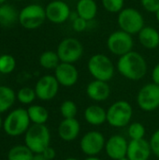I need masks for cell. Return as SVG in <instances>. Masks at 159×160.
Instances as JSON below:
<instances>
[{
	"mask_svg": "<svg viewBox=\"0 0 159 160\" xmlns=\"http://www.w3.org/2000/svg\"><path fill=\"white\" fill-rule=\"evenodd\" d=\"M155 16H156V19H157V21L159 23V9L155 13Z\"/></svg>",
	"mask_w": 159,
	"mask_h": 160,
	"instance_id": "cell-39",
	"label": "cell"
},
{
	"mask_svg": "<svg viewBox=\"0 0 159 160\" xmlns=\"http://www.w3.org/2000/svg\"><path fill=\"white\" fill-rule=\"evenodd\" d=\"M34 153L26 145H16L12 147L7 155L8 160H33Z\"/></svg>",
	"mask_w": 159,
	"mask_h": 160,
	"instance_id": "cell-23",
	"label": "cell"
},
{
	"mask_svg": "<svg viewBox=\"0 0 159 160\" xmlns=\"http://www.w3.org/2000/svg\"><path fill=\"white\" fill-rule=\"evenodd\" d=\"M33 160H48L42 154H35Z\"/></svg>",
	"mask_w": 159,
	"mask_h": 160,
	"instance_id": "cell-37",
	"label": "cell"
},
{
	"mask_svg": "<svg viewBox=\"0 0 159 160\" xmlns=\"http://www.w3.org/2000/svg\"><path fill=\"white\" fill-rule=\"evenodd\" d=\"M24 142L25 145L34 154H41L47 147L50 146V130L45 125L34 124L25 132Z\"/></svg>",
	"mask_w": 159,
	"mask_h": 160,
	"instance_id": "cell-3",
	"label": "cell"
},
{
	"mask_svg": "<svg viewBox=\"0 0 159 160\" xmlns=\"http://www.w3.org/2000/svg\"><path fill=\"white\" fill-rule=\"evenodd\" d=\"M152 154L149 142L145 139L130 141L127 157L129 160H149Z\"/></svg>",
	"mask_w": 159,
	"mask_h": 160,
	"instance_id": "cell-17",
	"label": "cell"
},
{
	"mask_svg": "<svg viewBox=\"0 0 159 160\" xmlns=\"http://www.w3.org/2000/svg\"><path fill=\"white\" fill-rule=\"evenodd\" d=\"M58 135L64 142H73L75 141L81 132L80 122L76 118L63 119L58 126Z\"/></svg>",
	"mask_w": 159,
	"mask_h": 160,
	"instance_id": "cell-18",
	"label": "cell"
},
{
	"mask_svg": "<svg viewBox=\"0 0 159 160\" xmlns=\"http://www.w3.org/2000/svg\"><path fill=\"white\" fill-rule=\"evenodd\" d=\"M46 17L52 23L61 24L69 20L71 10L69 6L62 0H52L45 8Z\"/></svg>",
	"mask_w": 159,
	"mask_h": 160,
	"instance_id": "cell-13",
	"label": "cell"
},
{
	"mask_svg": "<svg viewBox=\"0 0 159 160\" xmlns=\"http://www.w3.org/2000/svg\"><path fill=\"white\" fill-rule=\"evenodd\" d=\"M30 121L36 125H45L49 119V112L43 106L32 105L27 109Z\"/></svg>",
	"mask_w": 159,
	"mask_h": 160,
	"instance_id": "cell-22",
	"label": "cell"
},
{
	"mask_svg": "<svg viewBox=\"0 0 159 160\" xmlns=\"http://www.w3.org/2000/svg\"><path fill=\"white\" fill-rule=\"evenodd\" d=\"M64 160H79L77 159V158H66V159Z\"/></svg>",
	"mask_w": 159,
	"mask_h": 160,
	"instance_id": "cell-40",
	"label": "cell"
},
{
	"mask_svg": "<svg viewBox=\"0 0 159 160\" xmlns=\"http://www.w3.org/2000/svg\"><path fill=\"white\" fill-rule=\"evenodd\" d=\"M146 133L145 127L140 122H134L129 124L127 128V135L130 138V141L142 140L144 139Z\"/></svg>",
	"mask_w": 159,
	"mask_h": 160,
	"instance_id": "cell-27",
	"label": "cell"
},
{
	"mask_svg": "<svg viewBox=\"0 0 159 160\" xmlns=\"http://www.w3.org/2000/svg\"><path fill=\"white\" fill-rule=\"evenodd\" d=\"M5 1H6V0H0V5H2Z\"/></svg>",
	"mask_w": 159,
	"mask_h": 160,
	"instance_id": "cell-42",
	"label": "cell"
},
{
	"mask_svg": "<svg viewBox=\"0 0 159 160\" xmlns=\"http://www.w3.org/2000/svg\"><path fill=\"white\" fill-rule=\"evenodd\" d=\"M84 119L91 126H102L107 122V111L99 105H90L84 111Z\"/></svg>",
	"mask_w": 159,
	"mask_h": 160,
	"instance_id": "cell-20",
	"label": "cell"
},
{
	"mask_svg": "<svg viewBox=\"0 0 159 160\" xmlns=\"http://www.w3.org/2000/svg\"><path fill=\"white\" fill-rule=\"evenodd\" d=\"M41 154H42V155H43L48 160H52L55 158V156H56L55 150H54L53 148H52L51 146L47 147Z\"/></svg>",
	"mask_w": 159,
	"mask_h": 160,
	"instance_id": "cell-35",
	"label": "cell"
},
{
	"mask_svg": "<svg viewBox=\"0 0 159 160\" xmlns=\"http://www.w3.org/2000/svg\"><path fill=\"white\" fill-rule=\"evenodd\" d=\"M56 52L61 62L74 64L82 57L84 48L79 39L75 38H66L58 44Z\"/></svg>",
	"mask_w": 159,
	"mask_h": 160,
	"instance_id": "cell-7",
	"label": "cell"
},
{
	"mask_svg": "<svg viewBox=\"0 0 159 160\" xmlns=\"http://www.w3.org/2000/svg\"><path fill=\"white\" fill-rule=\"evenodd\" d=\"M149 143L151 146L152 154L159 158V128L153 133L149 141Z\"/></svg>",
	"mask_w": 159,
	"mask_h": 160,
	"instance_id": "cell-33",
	"label": "cell"
},
{
	"mask_svg": "<svg viewBox=\"0 0 159 160\" xmlns=\"http://www.w3.org/2000/svg\"><path fill=\"white\" fill-rule=\"evenodd\" d=\"M61 63L60 58L56 52L46 51L39 56V64L46 69H55Z\"/></svg>",
	"mask_w": 159,
	"mask_h": 160,
	"instance_id": "cell-24",
	"label": "cell"
},
{
	"mask_svg": "<svg viewBox=\"0 0 159 160\" xmlns=\"http://www.w3.org/2000/svg\"><path fill=\"white\" fill-rule=\"evenodd\" d=\"M117 23L121 30L130 34L138 35L145 26L143 15L134 8H125L117 16Z\"/></svg>",
	"mask_w": 159,
	"mask_h": 160,
	"instance_id": "cell-5",
	"label": "cell"
},
{
	"mask_svg": "<svg viewBox=\"0 0 159 160\" xmlns=\"http://www.w3.org/2000/svg\"><path fill=\"white\" fill-rule=\"evenodd\" d=\"M133 115L131 104L126 100H118L112 103L107 110V123L115 128H122L130 123Z\"/></svg>",
	"mask_w": 159,
	"mask_h": 160,
	"instance_id": "cell-4",
	"label": "cell"
},
{
	"mask_svg": "<svg viewBox=\"0 0 159 160\" xmlns=\"http://www.w3.org/2000/svg\"><path fill=\"white\" fill-rule=\"evenodd\" d=\"M106 45L111 53L120 57L133 51L134 39L132 35L119 29L109 35Z\"/></svg>",
	"mask_w": 159,
	"mask_h": 160,
	"instance_id": "cell-6",
	"label": "cell"
},
{
	"mask_svg": "<svg viewBox=\"0 0 159 160\" xmlns=\"http://www.w3.org/2000/svg\"><path fill=\"white\" fill-rule=\"evenodd\" d=\"M30 122L27 110L16 109L7 116L4 129L9 136H19L28 130Z\"/></svg>",
	"mask_w": 159,
	"mask_h": 160,
	"instance_id": "cell-8",
	"label": "cell"
},
{
	"mask_svg": "<svg viewBox=\"0 0 159 160\" xmlns=\"http://www.w3.org/2000/svg\"><path fill=\"white\" fill-rule=\"evenodd\" d=\"M16 1H22V0H16Z\"/></svg>",
	"mask_w": 159,
	"mask_h": 160,
	"instance_id": "cell-44",
	"label": "cell"
},
{
	"mask_svg": "<svg viewBox=\"0 0 159 160\" xmlns=\"http://www.w3.org/2000/svg\"><path fill=\"white\" fill-rule=\"evenodd\" d=\"M97 10V4L95 0H79L76 4V12L78 16L87 22H91L96 18Z\"/></svg>",
	"mask_w": 159,
	"mask_h": 160,
	"instance_id": "cell-21",
	"label": "cell"
},
{
	"mask_svg": "<svg viewBox=\"0 0 159 160\" xmlns=\"http://www.w3.org/2000/svg\"><path fill=\"white\" fill-rule=\"evenodd\" d=\"M106 139L104 135L96 130L86 132L80 141L81 151L88 157H97L105 149Z\"/></svg>",
	"mask_w": 159,
	"mask_h": 160,
	"instance_id": "cell-11",
	"label": "cell"
},
{
	"mask_svg": "<svg viewBox=\"0 0 159 160\" xmlns=\"http://www.w3.org/2000/svg\"><path fill=\"white\" fill-rule=\"evenodd\" d=\"M116 68L124 78L129 81H140L146 75L148 66L140 52L131 51L118 58Z\"/></svg>",
	"mask_w": 159,
	"mask_h": 160,
	"instance_id": "cell-1",
	"label": "cell"
},
{
	"mask_svg": "<svg viewBox=\"0 0 159 160\" xmlns=\"http://www.w3.org/2000/svg\"><path fill=\"white\" fill-rule=\"evenodd\" d=\"M143 8L151 13H156L159 9V0H141Z\"/></svg>",
	"mask_w": 159,
	"mask_h": 160,
	"instance_id": "cell-34",
	"label": "cell"
},
{
	"mask_svg": "<svg viewBox=\"0 0 159 160\" xmlns=\"http://www.w3.org/2000/svg\"><path fill=\"white\" fill-rule=\"evenodd\" d=\"M137 104L143 112H154L159 108V85L150 82L143 85L137 95Z\"/></svg>",
	"mask_w": 159,
	"mask_h": 160,
	"instance_id": "cell-10",
	"label": "cell"
},
{
	"mask_svg": "<svg viewBox=\"0 0 159 160\" xmlns=\"http://www.w3.org/2000/svg\"><path fill=\"white\" fill-rule=\"evenodd\" d=\"M139 42L148 50L157 49L159 46V32L153 26H144L138 34Z\"/></svg>",
	"mask_w": 159,
	"mask_h": 160,
	"instance_id": "cell-19",
	"label": "cell"
},
{
	"mask_svg": "<svg viewBox=\"0 0 159 160\" xmlns=\"http://www.w3.org/2000/svg\"><path fill=\"white\" fill-rule=\"evenodd\" d=\"M16 62L13 56L9 54H3L0 56V73L8 74L15 68Z\"/></svg>",
	"mask_w": 159,
	"mask_h": 160,
	"instance_id": "cell-29",
	"label": "cell"
},
{
	"mask_svg": "<svg viewBox=\"0 0 159 160\" xmlns=\"http://www.w3.org/2000/svg\"><path fill=\"white\" fill-rule=\"evenodd\" d=\"M72 22V29L77 33H82L85 31L88 27V22L81 17H76L74 20L71 21Z\"/></svg>",
	"mask_w": 159,
	"mask_h": 160,
	"instance_id": "cell-32",
	"label": "cell"
},
{
	"mask_svg": "<svg viewBox=\"0 0 159 160\" xmlns=\"http://www.w3.org/2000/svg\"><path fill=\"white\" fill-rule=\"evenodd\" d=\"M60 112L64 119L76 118L78 113V107L72 100H65L60 106Z\"/></svg>",
	"mask_w": 159,
	"mask_h": 160,
	"instance_id": "cell-28",
	"label": "cell"
},
{
	"mask_svg": "<svg viewBox=\"0 0 159 160\" xmlns=\"http://www.w3.org/2000/svg\"><path fill=\"white\" fill-rule=\"evenodd\" d=\"M119 160H129L128 158H127V157H125V158H121V159Z\"/></svg>",
	"mask_w": 159,
	"mask_h": 160,
	"instance_id": "cell-41",
	"label": "cell"
},
{
	"mask_svg": "<svg viewBox=\"0 0 159 160\" xmlns=\"http://www.w3.org/2000/svg\"><path fill=\"white\" fill-rule=\"evenodd\" d=\"M87 97L96 102H103L111 96V87L108 82L94 80L86 86Z\"/></svg>",
	"mask_w": 159,
	"mask_h": 160,
	"instance_id": "cell-16",
	"label": "cell"
},
{
	"mask_svg": "<svg viewBox=\"0 0 159 160\" xmlns=\"http://www.w3.org/2000/svg\"><path fill=\"white\" fill-rule=\"evenodd\" d=\"M103 8L110 13H119L125 8V0H101Z\"/></svg>",
	"mask_w": 159,
	"mask_h": 160,
	"instance_id": "cell-30",
	"label": "cell"
},
{
	"mask_svg": "<svg viewBox=\"0 0 159 160\" xmlns=\"http://www.w3.org/2000/svg\"><path fill=\"white\" fill-rule=\"evenodd\" d=\"M84 160H101L100 158H98L97 157H88L87 158H85Z\"/></svg>",
	"mask_w": 159,
	"mask_h": 160,
	"instance_id": "cell-38",
	"label": "cell"
},
{
	"mask_svg": "<svg viewBox=\"0 0 159 160\" xmlns=\"http://www.w3.org/2000/svg\"><path fill=\"white\" fill-rule=\"evenodd\" d=\"M15 101L14 91L7 86H0V113L7 111Z\"/></svg>",
	"mask_w": 159,
	"mask_h": 160,
	"instance_id": "cell-25",
	"label": "cell"
},
{
	"mask_svg": "<svg viewBox=\"0 0 159 160\" xmlns=\"http://www.w3.org/2000/svg\"><path fill=\"white\" fill-rule=\"evenodd\" d=\"M1 126H2V119H1V117H0V128H1Z\"/></svg>",
	"mask_w": 159,
	"mask_h": 160,
	"instance_id": "cell-43",
	"label": "cell"
},
{
	"mask_svg": "<svg viewBox=\"0 0 159 160\" xmlns=\"http://www.w3.org/2000/svg\"><path fill=\"white\" fill-rule=\"evenodd\" d=\"M18 13L16 9L10 5H1L0 6V23L5 26H8L15 22Z\"/></svg>",
	"mask_w": 159,
	"mask_h": 160,
	"instance_id": "cell-26",
	"label": "cell"
},
{
	"mask_svg": "<svg viewBox=\"0 0 159 160\" xmlns=\"http://www.w3.org/2000/svg\"><path fill=\"white\" fill-rule=\"evenodd\" d=\"M17 98L21 103L30 104L35 100V98H37V95H36L35 89H32L30 87H23L19 90Z\"/></svg>",
	"mask_w": 159,
	"mask_h": 160,
	"instance_id": "cell-31",
	"label": "cell"
},
{
	"mask_svg": "<svg viewBox=\"0 0 159 160\" xmlns=\"http://www.w3.org/2000/svg\"><path fill=\"white\" fill-rule=\"evenodd\" d=\"M54 77L64 87L74 86L79 80V71L74 64L61 62L54 69Z\"/></svg>",
	"mask_w": 159,
	"mask_h": 160,
	"instance_id": "cell-15",
	"label": "cell"
},
{
	"mask_svg": "<svg viewBox=\"0 0 159 160\" xmlns=\"http://www.w3.org/2000/svg\"><path fill=\"white\" fill-rule=\"evenodd\" d=\"M87 69L94 80L109 82L115 72V67L112 59L103 53H96L92 55L87 63Z\"/></svg>",
	"mask_w": 159,
	"mask_h": 160,
	"instance_id": "cell-2",
	"label": "cell"
},
{
	"mask_svg": "<svg viewBox=\"0 0 159 160\" xmlns=\"http://www.w3.org/2000/svg\"><path fill=\"white\" fill-rule=\"evenodd\" d=\"M152 80L154 83L159 85V63L154 67L152 70Z\"/></svg>",
	"mask_w": 159,
	"mask_h": 160,
	"instance_id": "cell-36",
	"label": "cell"
},
{
	"mask_svg": "<svg viewBox=\"0 0 159 160\" xmlns=\"http://www.w3.org/2000/svg\"><path fill=\"white\" fill-rule=\"evenodd\" d=\"M47 19L45 8L37 4H32L23 8L19 14V21L25 29L38 28Z\"/></svg>",
	"mask_w": 159,
	"mask_h": 160,
	"instance_id": "cell-9",
	"label": "cell"
},
{
	"mask_svg": "<svg viewBox=\"0 0 159 160\" xmlns=\"http://www.w3.org/2000/svg\"><path fill=\"white\" fill-rule=\"evenodd\" d=\"M127 148L128 142L122 135H112L106 141L105 151L111 159L119 160L127 157Z\"/></svg>",
	"mask_w": 159,
	"mask_h": 160,
	"instance_id": "cell-14",
	"label": "cell"
},
{
	"mask_svg": "<svg viewBox=\"0 0 159 160\" xmlns=\"http://www.w3.org/2000/svg\"><path fill=\"white\" fill-rule=\"evenodd\" d=\"M59 82L52 75H45L41 77L35 87L37 98L40 100L48 101L54 98L59 91Z\"/></svg>",
	"mask_w": 159,
	"mask_h": 160,
	"instance_id": "cell-12",
	"label": "cell"
}]
</instances>
